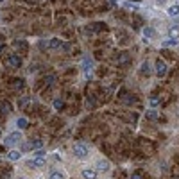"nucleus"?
Returning <instances> with one entry per match:
<instances>
[{
	"mask_svg": "<svg viewBox=\"0 0 179 179\" xmlns=\"http://www.w3.org/2000/svg\"><path fill=\"white\" fill-rule=\"evenodd\" d=\"M54 82H56V77H54V75H47V77H45V84H47V86H52Z\"/></svg>",
	"mask_w": 179,
	"mask_h": 179,
	"instance_id": "20",
	"label": "nucleus"
},
{
	"mask_svg": "<svg viewBox=\"0 0 179 179\" xmlns=\"http://www.w3.org/2000/svg\"><path fill=\"white\" fill-rule=\"evenodd\" d=\"M108 2H109L111 5H115V4H117V0H108Z\"/></svg>",
	"mask_w": 179,
	"mask_h": 179,
	"instance_id": "28",
	"label": "nucleus"
},
{
	"mask_svg": "<svg viewBox=\"0 0 179 179\" xmlns=\"http://www.w3.org/2000/svg\"><path fill=\"white\" fill-rule=\"evenodd\" d=\"M140 72L143 74V75H151V66H149V63L145 61L143 65H141V68H140Z\"/></svg>",
	"mask_w": 179,
	"mask_h": 179,
	"instance_id": "15",
	"label": "nucleus"
},
{
	"mask_svg": "<svg viewBox=\"0 0 179 179\" xmlns=\"http://www.w3.org/2000/svg\"><path fill=\"white\" fill-rule=\"evenodd\" d=\"M20 156H22L20 151H11V152L7 154V158L11 159V161H16V159H20Z\"/></svg>",
	"mask_w": 179,
	"mask_h": 179,
	"instance_id": "13",
	"label": "nucleus"
},
{
	"mask_svg": "<svg viewBox=\"0 0 179 179\" xmlns=\"http://www.w3.org/2000/svg\"><path fill=\"white\" fill-rule=\"evenodd\" d=\"M34 156H36L38 159H43L45 156H47V152H45L43 149H36V154H34Z\"/></svg>",
	"mask_w": 179,
	"mask_h": 179,
	"instance_id": "21",
	"label": "nucleus"
},
{
	"mask_svg": "<svg viewBox=\"0 0 179 179\" xmlns=\"http://www.w3.org/2000/svg\"><path fill=\"white\" fill-rule=\"evenodd\" d=\"M29 102H31V99H29V97H22V99L18 100V108H23V106H27Z\"/></svg>",
	"mask_w": 179,
	"mask_h": 179,
	"instance_id": "19",
	"label": "nucleus"
},
{
	"mask_svg": "<svg viewBox=\"0 0 179 179\" xmlns=\"http://www.w3.org/2000/svg\"><path fill=\"white\" fill-rule=\"evenodd\" d=\"M16 125H18L20 129H25V127L29 125V122H27V118H18L16 120Z\"/></svg>",
	"mask_w": 179,
	"mask_h": 179,
	"instance_id": "18",
	"label": "nucleus"
},
{
	"mask_svg": "<svg viewBox=\"0 0 179 179\" xmlns=\"http://www.w3.org/2000/svg\"><path fill=\"white\" fill-rule=\"evenodd\" d=\"M27 165H29V167H32V168H41V167L45 165V161H43V159L34 158V159H29V161H27Z\"/></svg>",
	"mask_w": 179,
	"mask_h": 179,
	"instance_id": "7",
	"label": "nucleus"
},
{
	"mask_svg": "<svg viewBox=\"0 0 179 179\" xmlns=\"http://www.w3.org/2000/svg\"><path fill=\"white\" fill-rule=\"evenodd\" d=\"M82 177L84 179H97V172L91 170V168H84L82 170Z\"/></svg>",
	"mask_w": 179,
	"mask_h": 179,
	"instance_id": "9",
	"label": "nucleus"
},
{
	"mask_svg": "<svg viewBox=\"0 0 179 179\" xmlns=\"http://www.w3.org/2000/svg\"><path fill=\"white\" fill-rule=\"evenodd\" d=\"M125 5H127L129 9H133V11H136V9H138V5H136V4H133V2H127Z\"/></svg>",
	"mask_w": 179,
	"mask_h": 179,
	"instance_id": "24",
	"label": "nucleus"
},
{
	"mask_svg": "<svg viewBox=\"0 0 179 179\" xmlns=\"http://www.w3.org/2000/svg\"><path fill=\"white\" fill-rule=\"evenodd\" d=\"M2 50H4V45H0V52H2Z\"/></svg>",
	"mask_w": 179,
	"mask_h": 179,
	"instance_id": "29",
	"label": "nucleus"
},
{
	"mask_svg": "<svg viewBox=\"0 0 179 179\" xmlns=\"http://www.w3.org/2000/svg\"><path fill=\"white\" fill-rule=\"evenodd\" d=\"M20 179H22V177H20Z\"/></svg>",
	"mask_w": 179,
	"mask_h": 179,
	"instance_id": "32",
	"label": "nucleus"
},
{
	"mask_svg": "<svg viewBox=\"0 0 179 179\" xmlns=\"http://www.w3.org/2000/svg\"><path fill=\"white\" fill-rule=\"evenodd\" d=\"M48 179H65V174H63V172H58V170H54V172L48 176Z\"/></svg>",
	"mask_w": 179,
	"mask_h": 179,
	"instance_id": "17",
	"label": "nucleus"
},
{
	"mask_svg": "<svg viewBox=\"0 0 179 179\" xmlns=\"http://www.w3.org/2000/svg\"><path fill=\"white\" fill-rule=\"evenodd\" d=\"M167 13H168V16H179V5L177 4L170 5V7L167 9Z\"/></svg>",
	"mask_w": 179,
	"mask_h": 179,
	"instance_id": "12",
	"label": "nucleus"
},
{
	"mask_svg": "<svg viewBox=\"0 0 179 179\" xmlns=\"http://www.w3.org/2000/svg\"><path fill=\"white\" fill-rule=\"evenodd\" d=\"M52 106H54L56 109H63V99H56L52 102Z\"/></svg>",
	"mask_w": 179,
	"mask_h": 179,
	"instance_id": "22",
	"label": "nucleus"
},
{
	"mask_svg": "<svg viewBox=\"0 0 179 179\" xmlns=\"http://www.w3.org/2000/svg\"><path fill=\"white\" fill-rule=\"evenodd\" d=\"M177 5H179V0H177Z\"/></svg>",
	"mask_w": 179,
	"mask_h": 179,
	"instance_id": "30",
	"label": "nucleus"
},
{
	"mask_svg": "<svg viewBox=\"0 0 179 179\" xmlns=\"http://www.w3.org/2000/svg\"><path fill=\"white\" fill-rule=\"evenodd\" d=\"M97 170H100V172H108V170H109V163H108L106 159H99V161H97Z\"/></svg>",
	"mask_w": 179,
	"mask_h": 179,
	"instance_id": "8",
	"label": "nucleus"
},
{
	"mask_svg": "<svg viewBox=\"0 0 179 179\" xmlns=\"http://www.w3.org/2000/svg\"><path fill=\"white\" fill-rule=\"evenodd\" d=\"M154 68H156V74H158V77H163V75L167 74V65H165L161 59L156 61V66H154Z\"/></svg>",
	"mask_w": 179,
	"mask_h": 179,
	"instance_id": "4",
	"label": "nucleus"
},
{
	"mask_svg": "<svg viewBox=\"0 0 179 179\" xmlns=\"http://www.w3.org/2000/svg\"><path fill=\"white\" fill-rule=\"evenodd\" d=\"M7 63H9L11 66H15V68H18V66H22V59H20V56H16V54H13V56H9V59H7Z\"/></svg>",
	"mask_w": 179,
	"mask_h": 179,
	"instance_id": "5",
	"label": "nucleus"
},
{
	"mask_svg": "<svg viewBox=\"0 0 179 179\" xmlns=\"http://www.w3.org/2000/svg\"><path fill=\"white\" fill-rule=\"evenodd\" d=\"M141 34H143L145 38H154V36H156V31H154L152 27H143Z\"/></svg>",
	"mask_w": 179,
	"mask_h": 179,
	"instance_id": "10",
	"label": "nucleus"
},
{
	"mask_svg": "<svg viewBox=\"0 0 179 179\" xmlns=\"http://www.w3.org/2000/svg\"><path fill=\"white\" fill-rule=\"evenodd\" d=\"M48 47H50V50H58L63 47V41L61 40H50L48 41Z\"/></svg>",
	"mask_w": 179,
	"mask_h": 179,
	"instance_id": "11",
	"label": "nucleus"
},
{
	"mask_svg": "<svg viewBox=\"0 0 179 179\" xmlns=\"http://www.w3.org/2000/svg\"><path fill=\"white\" fill-rule=\"evenodd\" d=\"M179 41L176 40V38H168V40H165L163 41V47H176Z\"/></svg>",
	"mask_w": 179,
	"mask_h": 179,
	"instance_id": "16",
	"label": "nucleus"
},
{
	"mask_svg": "<svg viewBox=\"0 0 179 179\" xmlns=\"http://www.w3.org/2000/svg\"><path fill=\"white\" fill-rule=\"evenodd\" d=\"M145 117L149 120H158V111H156V109H149V111L145 113Z\"/></svg>",
	"mask_w": 179,
	"mask_h": 179,
	"instance_id": "14",
	"label": "nucleus"
},
{
	"mask_svg": "<svg viewBox=\"0 0 179 179\" xmlns=\"http://www.w3.org/2000/svg\"><path fill=\"white\" fill-rule=\"evenodd\" d=\"M131 179H141V174H140V172H134V174L131 176Z\"/></svg>",
	"mask_w": 179,
	"mask_h": 179,
	"instance_id": "26",
	"label": "nucleus"
},
{
	"mask_svg": "<svg viewBox=\"0 0 179 179\" xmlns=\"http://www.w3.org/2000/svg\"><path fill=\"white\" fill-rule=\"evenodd\" d=\"M165 2H167V0H158V5H163Z\"/></svg>",
	"mask_w": 179,
	"mask_h": 179,
	"instance_id": "27",
	"label": "nucleus"
},
{
	"mask_svg": "<svg viewBox=\"0 0 179 179\" xmlns=\"http://www.w3.org/2000/svg\"><path fill=\"white\" fill-rule=\"evenodd\" d=\"M20 141H22V133L20 131H16V133H9V134L5 136V145H7V147L18 145Z\"/></svg>",
	"mask_w": 179,
	"mask_h": 179,
	"instance_id": "3",
	"label": "nucleus"
},
{
	"mask_svg": "<svg viewBox=\"0 0 179 179\" xmlns=\"http://www.w3.org/2000/svg\"><path fill=\"white\" fill-rule=\"evenodd\" d=\"M72 152H74V156H75V158L82 159V158H86V156H88V152H90V151H88V145H86V143L77 141V143H74Z\"/></svg>",
	"mask_w": 179,
	"mask_h": 179,
	"instance_id": "1",
	"label": "nucleus"
},
{
	"mask_svg": "<svg viewBox=\"0 0 179 179\" xmlns=\"http://www.w3.org/2000/svg\"><path fill=\"white\" fill-rule=\"evenodd\" d=\"M11 109H13V108H11V104H9L7 100H2V102H0V113H2V115H9Z\"/></svg>",
	"mask_w": 179,
	"mask_h": 179,
	"instance_id": "6",
	"label": "nucleus"
},
{
	"mask_svg": "<svg viewBox=\"0 0 179 179\" xmlns=\"http://www.w3.org/2000/svg\"><path fill=\"white\" fill-rule=\"evenodd\" d=\"M81 68H82V72H84V74H86V75L90 77V74H91V70H93V59H91V56H90V54L82 58Z\"/></svg>",
	"mask_w": 179,
	"mask_h": 179,
	"instance_id": "2",
	"label": "nucleus"
},
{
	"mask_svg": "<svg viewBox=\"0 0 179 179\" xmlns=\"http://www.w3.org/2000/svg\"><path fill=\"white\" fill-rule=\"evenodd\" d=\"M0 2H4V0H0Z\"/></svg>",
	"mask_w": 179,
	"mask_h": 179,
	"instance_id": "31",
	"label": "nucleus"
},
{
	"mask_svg": "<svg viewBox=\"0 0 179 179\" xmlns=\"http://www.w3.org/2000/svg\"><path fill=\"white\" fill-rule=\"evenodd\" d=\"M124 102H125V104H134V102H136V99L131 95V97H125V99H124Z\"/></svg>",
	"mask_w": 179,
	"mask_h": 179,
	"instance_id": "23",
	"label": "nucleus"
},
{
	"mask_svg": "<svg viewBox=\"0 0 179 179\" xmlns=\"http://www.w3.org/2000/svg\"><path fill=\"white\" fill-rule=\"evenodd\" d=\"M151 106H152V108L159 106V99H152V100H151Z\"/></svg>",
	"mask_w": 179,
	"mask_h": 179,
	"instance_id": "25",
	"label": "nucleus"
}]
</instances>
